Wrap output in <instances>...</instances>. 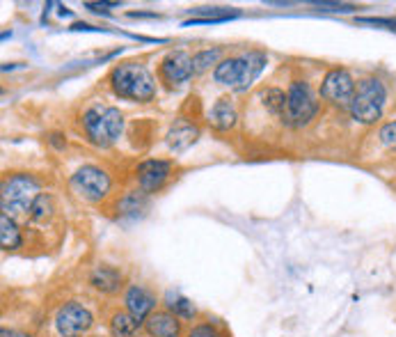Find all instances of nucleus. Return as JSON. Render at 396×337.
I'll use <instances>...</instances> for the list:
<instances>
[{"instance_id": "29", "label": "nucleus", "mask_w": 396, "mask_h": 337, "mask_svg": "<svg viewBox=\"0 0 396 337\" xmlns=\"http://www.w3.org/2000/svg\"><path fill=\"white\" fill-rule=\"evenodd\" d=\"M131 19H159V14L154 12H128Z\"/></svg>"}, {"instance_id": "24", "label": "nucleus", "mask_w": 396, "mask_h": 337, "mask_svg": "<svg viewBox=\"0 0 396 337\" xmlns=\"http://www.w3.org/2000/svg\"><path fill=\"white\" fill-rule=\"evenodd\" d=\"M378 140L385 149H390V152H396V120L392 122H385L380 126V131H378Z\"/></svg>"}, {"instance_id": "2", "label": "nucleus", "mask_w": 396, "mask_h": 337, "mask_svg": "<svg viewBox=\"0 0 396 337\" xmlns=\"http://www.w3.org/2000/svg\"><path fill=\"white\" fill-rule=\"evenodd\" d=\"M268 65V56L261 51H247L243 56L225 58L220 65L214 69V80L218 85L232 87L236 92L250 87L256 76L261 74L264 67Z\"/></svg>"}, {"instance_id": "25", "label": "nucleus", "mask_w": 396, "mask_h": 337, "mask_svg": "<svg viewBox=\"0 0 396 337\" xmlns=\"http://www.w3.org/2000/svg\"><path fill=\"white\" fill-rule=\"evenodd\" d=\"M186 337H223V333L211 324H197V326L190 328Z\"/></svg>"}, {"instance_id": "9", "label": "nucleus", "mask_w": 396, "mask_h": 337, "mask_svg": "<svg viewBox=\"0 0 396 337\" xmlns=\"http://www.w3.org/2000/svg\"><path fill=\"white\" fill-rule=\"evenodd\" d=\"M92 324H94V317L85 305L76 303V300L64 303L55 314V331L60 337H82L92 328Z\"/></svg>"}, {"instance_id": "31", "label": "nucleus", "mask_w": 396, "mask_h": 337, "mask_svg": "<svg viewBox=\"0 0 396 337\" xmlns=\"http://www.w3.org/2000/svg\"><path fill=\"white\" fill-rule=\"evenodd\" d=\"M0 337H30L25 333H16V331H7V328H3V333H0Z\"/></svg>"}, {"instance_id": "10", "label": "nucleus", "mask_w": 396, "mask_h": 337, "mask_svg": "<svg viewBox=\"0 0 396 337\" xmlns=\"http://www.w3.org/2000/svg\"><path fill=\"white\" fill-rule=\"evenodd\" d=\"M159 76L170 90L172 87H181L183 83L195 76V69H192V58L186 51H172L161 60L159 67Z\"/></svg>"}, {"instance_id": "26", "label": "nucleus", "mask_w": 396, "mask_h": 337, "mask_svg": "<svg viewBox=\"0 0 396 337\" xmlns=\"http://www.w3.org/2000/svg\"><path fill=\"white\" fill-rule=\"evenodd\" d=\"M318 10H326V12H353L355 5H346V3H326V0H316V3H311Z\"/></svg>"}, {"instance_id": "28", "label": "nucleus", "mask_w": 396, "mask_h": 337, "mask_svg": "<svg viewBox=\"0 0 396 337\" xmlns=\"http://www.w3.org/2000/svg\"><path fill=\"white\" fill-rule=\"evenodd\" d=\"M108 7H119V3H85V10L94 14H106Z\"/></svg>"}, {"instance_id": "14", "label": "nucleus", "mask_w": 396, "mask_h": 337, "mask_svg": "<svg viewBox=\"0 0 396 337\" xmlns=\"http://www.w3.org/2000/svg\"><path fill=\"white\" fill-rule=\"evenodd\" d=\"M181 319L168 310L149 314V319L144 321V333L149 337H181Z\"/></svg>"}, {"instance_id": "11", "label": "nucleus", "mask_w": 396, "mask_h": 337, "mask_svg": "<svg viewBox=\"0 0 396 337\" xmlns=\"http://www.w3.org/2000/svg\"><path fill=\"white\" fill-rule=\"evenodd\" d=\"M170 175H172V163L163 159H147L135 170L137 186H140L144 195L159 193V190L168 184Z\"/></svg>"}, {"instance_id": "8", "label": "nucleus", "mask_w": 396, "mask_h": 337, "mask_svg": "<svg viewBox=\"0 0 396 337\" xmlns=\"http://www.w3.org/2000/svg\"><path fill=\"white\" fill-rule=\"evenodd\" d=\"M355 90H357V83H355L351 71L337 67V69H330L323 76V83H321V97H323L326 102L335 108H351Z\"/></svg>"}, {"instance_id": "20", "label": "nucleus", "mask_w": 396, "mask_h": 337, "mask_svg": "<svg viewBox=\"0 0 396 337\" xmlns=\"http://www.w3.org/2000/svg\"><path fill=\"white\" fill-rule=\"evenodd\" d=\"M165 310L179 319H192L197 314L195 305H192L186 296H181L179 291H168V294H165Z\"/></svg>"}, {"instance_id": "6", "label": "nucleus", "mask_w": 396, "mask_h": 337, "mask_svg": "<svg viewBox=\"0 0 396 337\" xmlns=\"http://www.w3.org/2000/svg\"><path fill=\"white\" fill-rule=\"evenodd\" d=\"M318 113V97L307 80H293L287 90V106L280 120L291 126V129H302L307 126Z\"/></svg>"}, {"instance_id": "30", "label": "nucleus", "mask_w": 396, "mask_h": 337, "mask_svg": "<svg viewBox=\"0 0 396 337\" xmlns=\"http://www.w3.org/2000/svg\"><path fill=\"white\" fill-rule=\"evenodd\" d=\"M60 138H62V135H58V133H53V135H51V138H49V140H51V142H53V145H55V147H58V149H64V145H67V142H64V140H60Z\"/></svg>"}, {"instance_id": "19", "label": "nucleus", "mask_w": 396, "mask_h": 337, "mask_svg": "<svg viewBox=\"0 0 396 337\" xmlns=\"http://www.w3.org/2000/svg\"><path fill=\"white\" fill-rule=\"evenodd\" d=\"M147 204H149V200L142 193V190H133V193H126L122 200L117 202V212L119 216H126V218H137L140 216Z\"/></svg>"}, {"instance_id": "3", "label": "nucleus", "mask_w": 396, "mask_h": 337, "mask_svg": "<svg viewBox=\"0 0 396 337\" xmlns=\"http://www.w3.org/2000/svg\"><path fill=\"white\" fill-rule=\"evenodd\" d=\"M80 124H82V131L87 135V140L94 145V147L106 149L110 145H115L119 140V135H122L124 115L115 106L94 104L82 113Z\"/></svg>"}, {"instance_id": "17", "label": "nucleus", "mask_w": 396, "mask_h": 337, "mask_svg": "<svg viewBox=\"0 0 396 337\" xmlns=\"http://www.w3.org/2000/svg\"><path fill=\"white\" fill-rule=\"evenodd\" d=\"M0 245H3V250H16L23 245L21 230H18L14 218L7 214L0 216Z\"/></svg>"}, {"instance_id": "27", "label": "nucleus", "mask_w": 396, "mask_h": 337, "mask_svg": "<svg viewBox=\"0 0 396 337\" xmlns=\"http://www.w3.org/2000/svg\"><path fill=\"white\" fill-rule=\"evenodd\" d=\"M357 23H362V25H385V28H390V30H394L396 28V19H378V16H360V19H357Z\"/></svg>"}, {"instance_id": "13", "label": "nucleus", "mask_w": 396, "mask_h": 337, "mask_svg": "<svg viewBox=\"0 0 396 337\" xmlns=\"http://www.w3.org/2000/svg\"><path fill=\"white\" fill-rule=\"evenodd\" d=\"M197 138H199L197 126L188 122L186 117H179V120H174V124L170 126L168 135H165V142H168L170 152L179 154V152H186Z\"/></svg>"}, {"instance_id": "23", "label": "nucleus", "mask_w": 396, "mask_h": 337, "mask_svg": "<svg viewBox=\"0 0 396 337\" xmlns=\"http://www.w3.org/2000/svg\"><path fill=\"white\" fill-rule=\"evenodd\" d=\"M51 214H53V197L46 195V193H42V195L32 202L30 214H27V216H30L32 221H46V218H49Z\"/></svg>"}, {"instance_id": "21", "label": "nucleus", "mask_w": 396, "mask_h": 337, "mask_svg": "<svg viewBox=\"0 0 396 337\" xmlns=\"http://www.w3.org/2000/svg\"><path fill=\"white\" fill-rule=\"evenodd\" d=\"M220 56H223V49L216 47V49H204V51H197L195 56H192V69H195V74H204L206 69L211 67H218L220 62Z\"/></svg>"}, {"instance_id": "15", "label": "nucleus", "mask_w": 396, "mask_h": 337, "mask_svg": "<svg viewBox=\"0 0 396 337\" xmlns=\"http://www.w3.org/2000/svg\"><path fill=\"white\" fill-rule=\"evenodd\" d=\"M238 122V113H236V106L232 104V99H218V102L211 106L209 111V124L214 126L216 131H229L234 129Z\"/></svg>"}, {"instance_id": "1", "label": "nucleus", "mask_w": 396, "mask_h": 337, "mask_svg": "<svg viewBox=\"0 0 396 337\" xmlns=\"http://www.w3.org/2000/svg\"><path fill=\"white\" fill-rule=\"evenodd\" d=\"M110 87L113 92L128 102L149 104L156 97V78L142 62H124L110 71Z\"/></svg>"}, {"instance_id": "7", "label": "nucleus", "mask_w": 396, "mask_h": 337, "mask_svg": "<svg viewBox=\"0 0 396 337\" xmlns=\"http://www.w3.org/2000/svg\"><path fill=\"white\" fill-rule=\"evenodd\" d=\"M71 188L76 193L87 200V202H101L106 200L110 188H113V181H110V175L99 166H82L71 175Z\"/></svg>"}, {"instance_id": "4", "label": "nucleus", "mask_w": 396, "mask_h": 337, "mask_svg": "<svg viewBox=\"0 0 396 337\" xmlns=\"http://www.w3.org/2000/svg\"><path fill=\"white\" fill-rule=\"evenodd\" d=\"M39 179L27 172H16L9 175L3 181L0 188V200H3V214L18 216V214H30V207L37 197H39Z\"/></svg>"}, {"instance_id": "12", "label": "nucleus", "mask_w": 396, "mask_h": 337, "mask_svg": "<svg viewBox=\"0 0 396 337\" xmlns=\"http://www.w3.org/2000/svg\"><path fill=\"white\" fill-rule=\"evenodd\" d=\"M124 305L126 312L131 314L140 326H144V321L149 319V314L156 312V296L149 289L142 285H128L124 291Z\"/></svg>"}, {"instance_id": "5", "label": "nucleus", "mask_w": 396, "mask_h": 337, "mask_svg": "<svg viewBox=\"0 0 396 337\" xmlns=\"http://www.w3.org/2000/svg\"><path fill=\"white\" fill-rule=\"evenodd\" d=\"M385 102H388V90L378 78H364L357 83L355 97L351 102V117L360 124H376L383 117Z\"/></svg>"}, {"instance_id": "16", "label": "nucleus", "mask_w": 396, "mask_h": 337, "mask_svg": "<svg viewBox=\"0 0 396 337\" xmlns=\"http://www.w3.org/2000/svg\"><path fill=\"white\" fill-rule=\"evenodd\" d=\"M122 273H119L115 266H108V264H101L94 271L89 273V285L94 287L101 294H115L122 287Z\"/></svg>"}, {"instance_id": "22", "label": "nucleus", "mask_w": 396, "mask_h": 337, "mask_svg": "<svg viewBox=\"0 0 396 337\" xmlns=\"http://www.w3.org/2000/svg\"><path fill=\"white\" fill-rule=\"evenodd\" d=\"M261 99H264V106L268 108L273 115L282 117L284 106H287V94H284L280 87H266L261 92Z\"/></svg>"}, {"instance_id": "18", "label": "nucleus", "mask_w": 396, "mask_h": 337, "mask_svg": "<svg viewBox=\"0 0 396 337\" xmlns=\"http://www.w3.org/2000/svg\"><path fill=\"white\" fill-rule=\"evenodd\" d=\"M110 337H135L140 331V324L128 312H115L108 321Z\"/></svg>"}]
</instances>
